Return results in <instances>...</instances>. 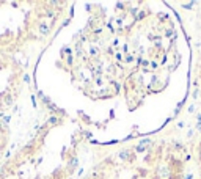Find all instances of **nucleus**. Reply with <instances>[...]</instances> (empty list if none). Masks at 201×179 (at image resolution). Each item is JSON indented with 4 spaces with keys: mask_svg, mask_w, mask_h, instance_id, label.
I'll return each instance as SVG.
<instances>
[{
    "mask_svg": "<svg viewBox=\"0 0 201 179\" xmlns=\"http://www.w3.org/2000/svg\"><path fill=\"white\" fill-rule=\"evenodd\" d=\"M24 69L13 55L0 53V116L19 98Z\"/></svg>",
    "mask_w": 201,
    "mask_h": 179,
    "instance_id": "f03ea898",
    "label": "nucleus"
},
{
    "mask_svg": "<svg viewBox=\"0 0 201 179\" xmlns=\"http://www.w3.org/2000/svg\"><path fill=\"white\" fill-rule=\"evenodd\" d=\"M8 145H10V127L5 119H0V164L6 156Z\"/></svg>",
    "mask_w": 201,
    "mask_h": 179,
    "instance_id": "7ed1b4c3",
    "label": "nucleus"
},
{
    "mask_svg": "<svg viewBox=\"0 0 201 179\" xmlns=\"http://www.w3.org/2000/svg\"><path fill=\"white\" fill-rule=\"evenodd\" d=\"M57 2H0V53L13 55L39 36L50 33L57 19Z\"/></svg>",
    "mask_w": 201,
    "mask_h": 179,
    "instance_id": "f257e3e1",
    "label": "nucleus"
}]
</instances>
